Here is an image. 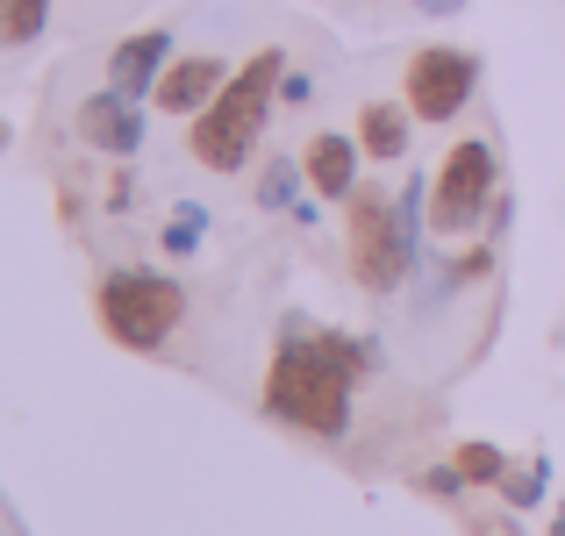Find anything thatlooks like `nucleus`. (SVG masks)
Masks as SVG:
<instances>
[{"instance_id": "0eeeda50", "label": "nucleus", "mask_w": 565, "mask_h": 536, "mask_svg": "<svg viewBox=\"0 0 565 536\" xmlns=\"http://www.w3.org/2000/svg\"><path fill=\"white\" fill-rule=\"evenodd\" d=\"M166 65H172V36L166 29H137V36H122L108 51V86L129 94V100H143V94H158Z\"/></svg>"}, {"instance_id": "f03ea898", "label": "nucleus", "mask_w": 565, "mask_h": 536, "mask_svg": "<svg viewBox=\"0 0 565 536\" xmlns=\"http://www.w3.org/2000/svg\"><path fill=\"white\" fill-rule=\"evenodd\" d=\"M279 86H287V51H250L244 65L230 72V86H222L215 100H207L201 115H193V158H201L207 172H244L250 151H258L265 122H273V100Z\"/></svg>"}, {"instance_id": "39448f33", "label": "nucleus", "mask_w": 565, "mask_h": 536, "mask_svg": "<svg viewBox=\"0 0 565 536\" xmlns=\"http://www.w3.org/2000/svg\"><path fill=\"white\" fill-rule=\"evenodd\" d=\"M494 186H501V158L487 137H466L444 151L437 179H429V229L437 236H472L480 215L494 207Z\"/></svg>"}, {"instance_id": "9d476101", "label": "nucleus", "mask_w": 565, "mask_h": 536, "mask_svg": "<svg viewBox=\"0 0 565 536\" xmlns=\"http://www.w3.org/2000/svg\"><path fill=\"white\" fill-rule=\"evenodd\" d=\"M359 158H365V143H351V137H337V129H322V137L301 151L308 186H316L322 201H351V193L365 186V179H359Z\"/></svg>"}, {"instance_id": "dca6fc26", "label": "nucleus", "mask_w": 565, "mask_h": 536, "mask_svg": "<svg viewBox=\"0 0 565 536\" xmlns=\"http://www.w3.org/2000/svg\"><path fill=\"white\" fill-rule=\"evenodd\" d=\"M201 229H207V215L186 201L180 215H172V229H166V250H193V244H201Z\"/></svg>"}, {"instance_id": "20e7f679", "label": "nucleus", "mask_w": 565, "mask_h": 536, "mask_svg": "<svg viewBox=\"0 0 565 536\" xmlns=\"http://www.w3.org/2000/svg\"><path fill=\"white\" fill-rule=\"evenodd\" d=\"M94 308H100V330L122 351H166L172 330L186 322V287L166 279V272H137V265H129V272L100 279Z\"/></svg>"}, {"instance_id": "9b49d317", "label": "nucleus", "mask_w": 565, "mask_h": 536, "mask_svg": "<svg viewBox=\"0 0 565 536\" xmlns=\"http://www.w3.org/2000/svg\"><path fill=\"white\" fill-rule=\"evenodd\" d=\"M359 143H365V158H380V165L408 158V108H394V100H365V108H359Z\"/></svg>"}, {"instance_id": "ddd939ff", "label": "nucleus", "mask_w": 565, "mask_h": 536, "mask_svg": "<svg viewBox=\"0 0 565 536\" xmlns=\"http://www.w3.org/2000/svg\"><path fill=\"white\" fill-rule=\"evenodd\" d=\"M451 465H458V480L466 486H501V472H509V458H501V443H458L451 451Z\"/></svg>"}, {"instance_id": "7ed1b4c3", "label": "nucleus", "mask_w": 565, "mask_h": 536, "mask_svg": "<svg viewBox=\"0 0 565 536\" xmlns=\"http://www.w3.org/2000/svg\"><path fill=\"white\" fill-rule=\"evenodd\" d=\"M423 201L429 186L408 179L401 193L386 186H359L351 193V222H344V244H351V272H359L365 293H401L415 272V244H423Z\"/></svg>"}, {"instance_id": "1a4fd4ad", "label": "nucleus", "mask_w": 565, "mask_h": 536, "mask_svg": "<svg viewBox=\"0 0 565 536\" xmlns=\"http://www.w3.org/2000/svg\"><path fill=\"white\" fill-rule=\"evenodd\" d=\"M222 86H230V65H222V57H172L151 100H158L166 115H201L207 100L222 94Z\"/></svg>"}, {"instance_id": "6e6552de", "label": "nucleus", "mask_w": 565, "mask_h": 536, "mask_svg": "<svg viewBox=\"0 0 565 536\" xmlns=\"http://www.w3.org/2000/svg\"><path fill=\"white\" fill-rule=\"evenodd\" d=\"M79 137L94 143V151H108V158H137L143 151V115H137V100L129 94H94V100H79Z\"/></svg>"}, {"instance_id": "2eb2a0df", "label": "nucleus", "mask_w": 565, "mask_h": 536, "mask_svg": "<svg viewBox=\"0 0 565 536\" xmlns=\"http://www.w3.org/2000/svg\"><path fill=\"white\" fill-rule=\"evenodd\" d=\"M308 165H294V158H273V165H265V179H258V207H294V179H301Z\"/></svg>"}, {"instance_id": "a211bd4d", "label": "nucleus", "mask_w": 565, "mask_h": 536, "mask_svg": "<svg viewBox=\"0 0 565 536\" xmlns=\"http://www.w3.org/2000/svg\"><path fill=\"white\" fill-rule=\"evenodd\" d=\"M415 8H423V14H437V22H444V14H458L466 0H415Z\"/></svg>"}, {"instance_id": "f3484780", "label": "nucleus", "mask_w": 565, "mask_h": 536, "mask_svg": "<svg viewBox=\"0 0 565 536\" xmlns=\"http://www.w3.org/2000/svg\"><path fill=\"white\" fill-rule=\"evenodd\" d=\"M308 94H316V86H308V79H301V72H287V86H279V100H294V108H301V100H308Z\"/></svg>"}, {"instance_id": "4468645a", "label": "nucleus", "mask_w": 565, "mask_h": 536, "mask_svg": "<svg viewBox=\"0 0 565 536\" xmlns=\"http://www.w3.org/2000/svg\"><path fill=\"white\" fill-rule=\"evenodd\" d=\"M544 480H552V465H544V458H530V465H509V472H501V501H509L515 515L537 508V501H544Z\"/></svg>"}, {"instance_id": "6ab92c4d", "label": "nucleus", "mask_w": 565, "mask_h": 536, "mask_svg": "<svg viewBox=\"0 0 565 536\" xmlns=\"http://www.w3.org/2000/svg\"><path fill=\"white\" fill-rule=\"evenodd\" d=\"M552 536H565V501H558V523H552Z\"/></svg>"}, {"instance_id": "423d86ee", "label": "nucleus", "mask_w": 565, "mask_h": 536, "mask_svg": "<svg viewBox=\"0 0 565 536\" xmlns=\"http://www.w3.org/2000/svg\"><path fill=\"white\" fill-rule=\"evenodd\" d=\"M472 86H480V57L458 51V43H429L408 57V115L415 122H451L466 115Z\"/></svg>"}, {"instance_id": "f8f14e48", "label": "nucleus", "mask_w": 565, "mask_h": 536, "mask_svg": "<svg viewBox=\"0 0 565 536\" xmlns=\"http://www.w3.org/2000/svg\"><path fill=\"white\" fill-rule=\"evenodd\" d=\"M43 22H51V0H0V43H8V51L36 43Z\"/></svg>"}, {"instance_id": "f257e3e1", "label": "nucleus", "mask_w": 565, "mask_h": 536, "mask_svg": "<svg viewBox=\"0 0 565 536\" xmlns=\"http://www.w3.org/2000/svg\"><path fill=\"white\" fill-rule=\"evenodd\" d=\"M359 365H365V351L351 344L344 330L287 322V330H279V351H273V372H265V408H273L279 422L308 429V437H344Z\"/></svg>"}]
</instances>
